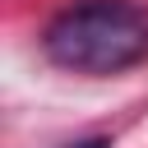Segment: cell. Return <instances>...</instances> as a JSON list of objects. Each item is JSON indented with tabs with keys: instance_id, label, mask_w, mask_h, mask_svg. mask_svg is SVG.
Wrapping results in <instances>:
<instances>
[{
	"instance_id": "7a4b0ae2",
	"label": "cell",
	"mask_w": 148,
	"mask_h": 148,
	"mask_svg": "<svg viewBox=\"0 0 148 148\" xmlns=\"http://www.w3.org/2000/svg\"><path fill=\"white\" fill-rule=\"evenodd\" d=\"M69 148H111V143H106V139L97 134V139H79V143H69Z\"/></svg>"
},
{
	"instance_id": "6da1fadb",
	"label": "cell",
	"mask_w": 148,
	"mask_h": 148,
	"mask_svg": "<svg viewBox=\"0 0 148 148\" xmlns=\"http://www.w3.org/2000/svg\"><path fill=\"white\" fill-rule=\"evenodd\" d=\"M42 51L74 74H125L148 60V9L134 0H83L46 23Z\"/></svg>"
}]
</instances>
